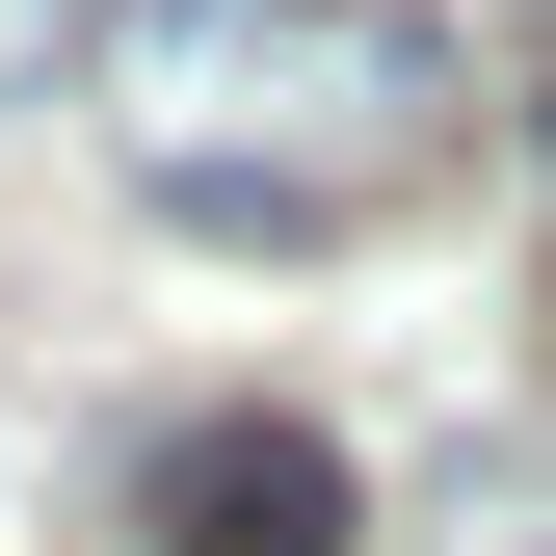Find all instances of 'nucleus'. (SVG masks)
<instances>
[{"label":"nucleus","mask_w":556,"mask_h":556,"mask_svg":"<svg viewBox=\"0 0 556 556\" xmlns=\"http://www.w3.org/2000/svg\"><path fill=\"white\" fill-rule=\"evenodd\" d=\"M132 530H160V556H344L371 504H344V451L292 425V397H213V425H160Z\"/></svg>","instance_id":"2"},{"label":"nucleus","mask_w":556,"mask_h":556,"mask_svg":"<svg viewBox=\"0 0 556 556\" xmlns=\"http://www.w3.org/2000/svg\"><path fill=\"white\" fill-rule=\"evenodd\" d=\"M80 53H106V0H0V106H53Z\"/></svg>","instance_id":"3"},{"label":"nucleus","mask_w":556,"mask_h":556,"mask_svg":"<svg viewBox=\"0 0 556 556\" xmlns=\"http://www.w3.org/2000/svg\"><path fill=\"white\" fill-rule=\"evenodd\" d=\"M106 132H132V186H160L186 239H371V213H425L451 186V27L425 0H106Z\"/></svg>","instance_id":"1"}]
</instances>
